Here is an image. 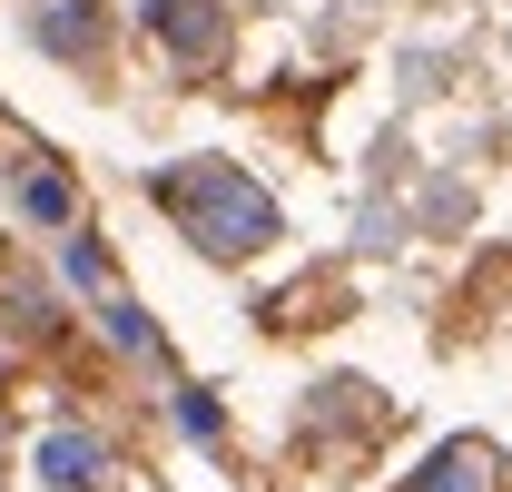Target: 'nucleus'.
<instances>
[{
  "instance_id": "3",
  "label": "nucleus",
  "mask_w": 512,
  "mask_h": 492,
  "mask_svg": "<svg viewBox=\"0 0 512 492\" xmlns=\"http://www.w3.org/2000/svg\"><path fill=\"white\" fill-rule=\"evenodd\" d=\"M158 30H168V40H188V50H217V20H207V0H158Z\"/></svg>"
},
{
  "instance_id": "2",
  "label": "nucleus",
  "mask_w": 512,
  "mask_h": 492,
  "mask_svg": "<svg viewBox=\"0 0 512 492\" xmlns=\"http://www.w3.org/2000/svg\"><path fill=\"white\" fill-rule=\"evenodd\" d=\"M473 473H493V453H483V443H453L444 463L424 473V492H483V483H473Z\"/></svg>"
},
{
  "instance_id": "1",
  "label": "nucleus",
  "mask_w": 512,
  "mask_h": 492,
  "mask_svg": "<svg viewBox=\"0 0 512 492\" xmlns=\"http://www.w3.org/2000/svg\"><path fill=\"white\" fill-rule=\"evenodd\" d=\"M168 207H178V217H188L217 256H237V246L266 237V197H256V187H237V178H168Z\"/></svg>"
}]
</instances>
